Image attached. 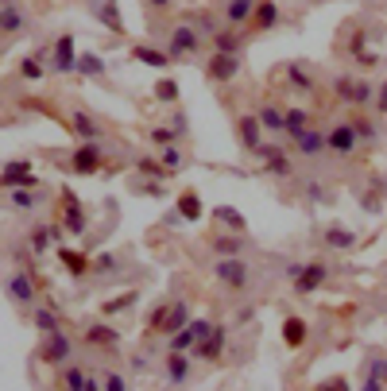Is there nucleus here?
<instances>
[{
    "mask_svg": "<svg viewBox=\"0 0 387 391\" xmlns=\"http://www.w3.org/2000/svg\"><path fill=\"white\" fill-rule=\"evenodd\" d=\"M275 24H279V8H275V4H271V0L256 4V12H252V27H256V31H271Z\"/></svg>",
    "mask_w": 387,
    "mask_h": 391,
    "instance_id": "4be33fe9",
    "label": "nucleus"
},
{
    "mask_svg": "<svg viewBox=\"0 0 387 391\" xmlns=\"http://www.w3.org/2000/svg\"><path fill=\"white\" fill-rule=\"evenodd\" d=\"M306 194H310V198H314V201H326V190H321V186H318V183H310V186H306Z\"/></svg>",
    "mask_w": 387,
    "mask_h": 391,
    "instance_id": "bf43d9fd",
    "label": "nucleus"
},
{
    "mask_svg": "<svg viewBox=\"0 0 387 391\" xmlns=\"http://www.w3.org/2000/svg\"><path fill=\"white\" fill-rule=\"evenodd\" d=\"M8 201H12V209H24V213H27V209L39 206V194H35V190H24V186H16V190L8 194Z\"/></svg>",
    "mask_w": 387,
    "mask_h": 391,
    "instance_id": "c9c22d12",
    "label": "nucleus"
},
{
    "mask_svg": "<svg viewBox=\"0 0 387 391\" xmlns=\"http://www.w3.org/2000/svg\"><path fill=\"white\" fill-rule=\"evenodd\" d=\"M326 264H321V260H314V264H302V271L295 275V291L298 294H314L318 291L321 283H326Z\"/></svg>",
    "mask_w": 387,
    "mask_h": 391,
    "instance_id": "6e6552de",
    "label": "nucleus"
},
{
    "mask_svg": "<svg viewBox=\"0 0 387 391\" xmlns=\"http://www.w3.org/2000/svg\"><path fill=\"white\" fill-rule=\"evenodd\" d=\"M101 163H105V155L97 143H82V148H74V155H70V171H74V175H97Z\"/></svg>",
    "mask_w": 387,
    "mask_h": 391,
    "instance_id": "20e7f679",
    "label": "nucleus"
},
{
    "mask_svg": "<svg viewBox=\"0 0 387 391\" xmlns=\"http://www.w3.org/2000/svg\"><path fill=\"white\" fill-rule=\"evenodd\" d=\"M252 12H256V0H228V4H225V20L233 27L248 24V20H252Z\"/></svg>",
    "mask_w": 387,
    "mask_h": 391,
    "instance_id": "aec40b11",
    "label": "nucleus"
},
{
    "mask_svg": "<svg viewBox=\"0 0 387 391\" xmlns=\"http://www.w3.org/2000/svg\"><path fill=\"white\" fill-rule=\"evenodd\" d=\"M190 329H194L198 341H205V337L213 333V322H210V318H190ZM198 341H194V345H198Z\"/></svg>",
    "mask_w": 387,
    "mask_h": 391,
    "instance_id": "8fccbe9b",
    "label": "nucleus"
},
{
    "mask_svg": "<svg viewBox=\"0 0 387 391\" xmlns=\"http://www.w3.org/2000/svg\"><path fill=\"white\" fill-rule=\"evenodd\" d=\"M225 337H228L225 325H213L210 337H205V341H198L190 353H194V357H202V360H221V353H225Z\"/></svg>",
    "mask_w": 387,
    "mask_h": 391,
    "instance_id": "f8f14e48",
    "label": "nucleus"
},
{
    "mask_svg": "<svg viewBox=\"0 0 387 391\" xmlns=\"http://www.w3.org/2000/svg\"><path fill=\"white\" fill-rule=\"evenodd\" d=\"M295 148L302 151V155H318V151H326V132H314V128H306V132L295 140Z\"/></svg>",
    "mask_w": 387,
    "mask_h": 391,
    "instance_id": "393cba45",
    "label": "nucleus"
},
{
    "mask_svg": "<svg viewBox=\"0 0 387 391\" xmlns=\"http://www.w3.org/2000/svg\"><path fill=\"white\" fill-rule=\"evenodd\" d=\"M213 217H217L221 225H228V229H233V233H244V229H248L244 213H240V209H233V206H221V209H217V213H213Z\"/></svg>",
    "mask_w": 387,
    "mask_h": 391,
    "instance_id": "c756f323",
    "label": "nucleus"
},
{
    "mask_svg": "<svg viewBox=\"0 0 387 391\" xmlns=\"http://www.w3.org/2000/svg\"><path fill=\"white\" fill-rule=\"evenodd\" d=\"M376 108H379V113H387V82L376 90Z\"/></svg>",
    "mask_w": 387,
    "mask_h": 391,
    "instance_id": "13d9d810",
    "label": "nucleus"
},
{
    "mask_svg": "<svg viewBox=\"0 0 387 391\" xmlns=\"http://www.w3.org/2000/svg\"><path fill=\"white\" fill-rule=\"evenodd\" d=\"M147 4H152L155 12H167V8H170V0H147Z\"/></svg>",
    "mask_w": 387,
    "mask_h": 391,
    "instance_id": "680f3d73",
    "label": "nucleus"
},
{
    "mask_svg": "<svg viewBox=\"0 0 387 391\" xmlns=\"http://www.w3.org/2000/svg\"><path fill=\"white\" fill-rule=\"evenodd\" d=\"M318 391H349V383H345V380H326Z\"/></svg>",
    "mask_w": 387,
    "mask_h": 391,
    "instance_id": "4d7b16f0",
    "label": "nucleus"
},
{
    "mask_svg": "<svg viewBox=\"0 0 387 391\" xmlns=\"http://www.w3.org/2000/svg\"><path fill=\"white\" fill-rule=\"evenodd\" d=\"M333 93L345 101V105H356V82H353V78H337V82H333Z\"/></svg>",
    "mask_w": 387,
    "mask_h": 391,
    "instance_id": "37998d69",
    "label": "nucleus"
},
{
    "mask_svg": "<svg viewBox=\"0 0 387 391\" xmlns=\"http://www.w3.org/2000/svg\"><path fill=\"white\" fill-rule=\"evenodd\" d=\"M132 302H136V294H120V299L105 302V314H120V310H128Z\"/></svg>",
    "mask_w": 387,
    "mask_h": 391,
    "instance_id": "603ef678",
    "label": "nucleus"
},
{
    "mask_svg": "<svg viewBox=\"0 0 387 391\" xmlns=\"http://www.w3.org/2000/svg\"><path fill=\"white\" fill-rule=\"evenodd\" d=\"M147 329L152 333H170V302H159V306L147 314Z\"/></svg>",
    "mask_w": 387,
    "mask_h": 391,
    "instance_id": "c85d7f7f",
    "label": "nucleus"
},
{
    "mask_svg": "<svg viewBox=\"0 0 387 391\" xmlns=\"http://www.w3.org/2000/svg\"><path fill=\"white\" fill-rule=\"evenodd\" d=\"M59 260H62V267H66L74 279H82V275L93 271V256H85V252H74V248H62V244H59Z\"/></svg>",
    "mask_w": 387,
    "mask_h": 391,
    "instance_id": "4468645a",
    "label": "nucleus"
},
{
    "mask_svg": "<svg viewBox=\"0 0 387 391\" xmlns=\"http://www.w3.org/2000/svg\"><path fill=\"white\" fill-rule=\"evenodd\" d=\"M326 244H329V248H353V244H356V233H353V229L333 225V229H326Z\"/></svg>",
    "mask_w": 387,
    "mask_h": 391,
    "instance_id": "473e14b6",
    "label": "nucleus"
},
{
    "mask_svg": "<svg viewBox=\"0 0 387 391\" xmlns=\"http://www.w3.org/2000/svg\"><path fill=\"white\" fill-rule=\"evenodd\" d=\"M256 117H260V125H263V128H271V132H283V113H279L275 105H263Z\"/></svg>",
    "mask_w": 387,
    "mask_h": 391,
    "instance_id": "58836bf2",
    "label": "nucleus"
},
{
    "mask_svg": "<svg viewBox=\"0 0 387 391\" xmlns=\"http://www.w3.org/2000/svg\"><path fill=\"white\" fill-rule=\"evenodd\" d=\"M283 341L291 345V349L306 345V322H302V318H286V322H283Z\"/></svg>",
    "mask_w": 387,
    "mask_h": 391,
    "instance_id": "cd10ccee",
    "label": "nucleus"
},
{
    "mask_svg": "<svg viewBox=\"0 0 387 391\" xmlns=\"http://www.w3.org/2000/svg\"><path fill=\"white\" fill-rule=\"evenodd\" d=\"M163 166H167L170 175H178V171H182V151L175 148V143H170V148H163V159H159Z\"/></svg>",
    "mask_w": 387,
    "mask_h": 391,
    "instance_id": "a18cd8bd",
    "label": "nucleus"
},
{
    "mask_svg": "<svg viewBox=\"0 0 387 391\" xmlns=\"http://www.w3.org/2000/svg\"><path fill=\"white\" fill-rule=\"evenodd\" d=\"M163 368H167V380L175 383V388H178V383H186V376H190V360H186V353H167V364H163Z\"/></svg>",
    "mask_w": 387,
    "mask_h": 391,
    "instance_id": "412c9836",
    "label": "nucleus"
},
{
    "mask_svg": "<svg viewBox=\"0 0 387 391\" xmlns=\"http://www.w3.org/2000/svg\"><path fill=\"white\" fill-rule=\"evenodd\" d=\"M70 125H74V132L82 136V143H97V140H101V128H97V120H93L89 113H82V108H74V113H70Z\"/></svg>",
    "mask_w": 387,
    "mask_h": 391,
    "instance_id": "f3484780",
    "label": "nucleus"
},
{
    "mask_svg": "<svg viewBox=\"0 0 387 391\" xmlns=\"http://www.w3.org/2000/svg\"><path fill=\"white\" fill-rule=\"evenodd\" d=\"M213 47H217V55H236V50H240V35L221 27V31L213 35Z\"/></svg>",
    "mask_w": 387,
    "mask_h": 391,
    "instance_id": "72a5a7b5",
    "label": "nucleus"
},
{
    "mask_svg": "<svg viewBox=\"0 0 387 391\" xmlns=\"http://www.w3.org/2000/svg\"><path fill=\"white\" fill-rule=\"evenodd\" d=\"M240 143H244L248 151H256L263 143V125L260 117H240Z\"/></svg>",
    "mask_w": 387,
    "mask_h": 391,
    "instance_id": "6ab92c4d",
    "label": "nucleus"
},
{
    "mask_svg": "<svg viewBox=\"0 0 387 391\" xmlns=\"http://www.w3.org/2000/svg\"><path fill=\"white\" fill-rule=\"evenodd\" d=\"M178 217H182V221H202V198L194 190L178 194Z\"/></svg>",
    "mask_w": 387,
    "mask_h": 391,
    "instance_id": "b1692460",
    "label": "nucleus"
},
{
    "mask_svg": "<svg viewBox=\"0 0 387 391\" xmlns=\"http://www.w3.org/2000/svg\"><path fill=\"white\" fill-rule=\"evenodd\" d=\"M326 148L337 151V155H349V151H356V128L353 125H337L326 132Z\"/></svg>",
    "mask_w": 387,
    "mask_h": 391,
    "instance_id": "9d476101",
    "label": "nucleus"
},
{
    "mask_svg": "<svg viewBox=\"0 0 387 391\" xmlns=\"http://www.w3.org/2000/svg\"><path fill=\"white\" fill-rule=\"evenodd\" d=\"M0 4H12V0H0Z\"/></svg>",
    "mask_w": 387,
    "mask_h": 391,
    "instance_id": "0e129e2a",
    "label": "nucleus"
},
{
    "mask_svg": "<svg viewBox=\"0 0 387 391\" xmlns=\"http://www.w3.org/2000/svg\"><path fill=\"white\" fill-rule=\"evenodd\" d=\"M8 294H12L16 302H24V306H27V302H35V283H31V275H24V271L12 275V279H8Z\"/></svg>",
    "mask_w": 387,
    "mask_h": 391,
    "instance_id": "a211bd4d",
    "label": "nucleus"
},
{
    "mask_svg": "<svg viewBox=\"0 0 387 391\" xmlns=\"http://www.w3.org/2000/svg\"><path fill=\"white\" fill-rule=\"evenodd\" d=\"M93 16H97V24L109 27L112 35H124V20H120L117 0H97V4H93Z\"/></svg>",
    "mask_w": 387,
    "mask_h": 391,
    "instance_id": "ddd939ff",
    "label": "nucleus"
},
{
    "mask_svg": "<svg viewBox=\"0 0 387 391\" xmlns=\"http://www.w3.org/2000/svg\"><path fill=\"white\" fill-rule=\"evenodd\" d=\"M286 82L295 85V90H302V93H310V90H314V78L306 74V70H298V66L286 70Z\"/></svg>",
    "mask_w": 387,
    "mask_h": 391,
    "instance_id": "c03bdc74",
    "label": "nucleus"
},
{
    "mask_svg": "<svg viewBox=\"0 0 387 391\" xmlns=\"http://www.w3.org/2000/svg\"><path fill=\"white\" fill-rule=\"evenodd\" d=\"M194 341H198V337H194V329L186 325V329L170 333V349H167V353H190V349H194Z\"/></svg>",
    "mask_w": 387,
    "mask_h": 391,
    "instance_id": "e433bc0d",
    "label": "nucleus"
},
{
    "mask_svg": "<svg viewBox=\"0 0 387 391\" xmlns=\"http://www.w3.org/2000/svg\"><path fill=\"white\" fill-rule=\"evenodd\" d=\"M268 175H275V178H286V175H291V159H286L283 151H279L275 159H268Z\"/></svg>",
    "mask_w": 387,
    "mask_h": 391,
    "instance_id": "de8ad7c7",
    "label": "nucleus"
},
{
    "mask_svg": "<svg viewBox=\"0 0 387 391\" xmlns=\"http://www.w3.org/2000/svg\"><path fill=\"white\" fill-rule=\"evenodd\" d=\"M101 388L105 391H128V383H124V376H120V372H105Z\"/></svg>",
    "mask_w": 387,
    "mask_h": 391,
    "instance_id": "3c124183",
    "label": "nucleus"
},
{
    "mask_svg": "<svg viewBox=\"0 0 387 391\" xmlns=\"http://www.w3.org/2000/svg\"><path fill=\"white\" fill-rule=\"evenodd\" d=\"M364 209H368V213H379V201L368 194V198H364Z\"/></svg>",
    "mask_w": 387,
    "mask_h": 391,
    "instance_id": "052dcab7",
    "label": "nucleus"
},
{
    "mask_svg": "<svg viewBox=\"0 0 387 391\" xmlns=\"http://www.w3.org/2000/svg\"><path fill=\"white\" fill-rule=\"evenodd\" d=\"M117 256H112V252H97V256H93V271H101V275H112L117 271Z\"/></svg>",
    "mask_w": 387,
    "mask_h": 391,
    "instance_id": "49530a36",
    "label": "nucleus"
},
{
    "mask_svg": "<svg viewBox=\"0 0 387 391\" xmlns=\"http://www.w3.org/2000/svg\"><path fill=\"white\" fill-rule=\"evenodd\" d=\"M372 97H376V93H372V85L368 82H356V105H368Z\"/></svg>",
    "mask_w": 387,
    "mask_h": 391,
    "instance_id": "5fc2aeb1",
    "label": "nucleus"
},
{
    "mask_svg": "<svg viewBox=\"0 0 387 391\" xmlns=\"http://www.w3.org/2000/svg\"><path fill=\"white\" fill-rule=\"evenodd\" d=\"M152 143H159V148H170V143L178 140V132L175 128H152V136H147Z\"/></svg>",
    "mask_w": 387,
    "mask_h": 391,
    "instance_id": "09e8293b",
    "label": "nucleus"
},
{
    "mask_svg": "<svg viewBox=\"0 0 387 391\" xmlns=\"http://www.w3.org/2000/svg\"><path fill=\"white\" fill-rule=\"evenodd\" d=\"M78 39L74 35H59V43H54V55H51V70L54 74H70V70H78V55H74Z\"/></svg>",
    "mask_w": 387,
    "mask_h": 391,
    "instance_id": "39448f33",
    "label": "nucleus"
},
{
    "mask_svg": "<svg viewBox=\"0 0 387 391\" xmlns=\"http://www.w3.org/2000/svg\"><path fill=\"white\" fill-rule=\"evenodd\" d=\"M205 74H210L213 82H233V78L240 74V59H236V55H217V50H213V59L205 62Z\"/></svg>",
    "mask_w": 387,
    "mask_h": 391,
    "instance_id": "1a4fd4ad",
    "label": "nucleus"
},
{
    "mask_svg": "<svg viewBox=\"0 0 387 391\" xmlns=\"http://www.w3.org/2000/svg\"><path fill=\"white\" fill-rule=\"evenodd\" d=\"M186 325H190V306H186L182 299H175V302H170V333L186 329ZM170 333H167V337H170Z\"/></svg>",
    "mask_w": 387,
    "mask_h": 391,
    "instance_id": "f704fd0d",
    "label": "nucleus"
},
{
    "mask_svg": "<svg viewBox=\"0 0 387 391\" xmlns=\"http://www.w3.org/2000/svg\"><path fill=\"white\" fill-rule=\"evenodd\" d=\"M372 376H379V380L387 383V357H376V360H372Z\"/></svg>",
    "mask_w": 387,
    "mask_h": 391,
    "instance_id": "6e6d98bb",
    "label": "nucleus"
},
{
    "mask_svg": "<svg viewBox=\"0 0 387 391\" xmlns=\"http://www.w3.org/2000/svg\"><path fill=\"white\" fill-rule=\"evenodd\" d=\"M62 233H66L62 225H35L31 229V256H47V248H54L62 241Z\"/></svg>",
    "mask_w": 387,
    "mask_h": 391,
    "instance_id": "9b49d317",
    "label": "nucleus"
},
{
    "mask_svg": "<svg viewBox=\"0 0 387 391\" xmlns=\"http://www.w3.org/2000/svg\"><path fill=\"white\" fill-rule=\"evenodd\" d=\"M47 74V66H43L35 55H27V59H20V78H27V82H39V78Z\"/></svg>",
    "mask_w": 387,
    "mask_h": 391,
    "instance_id": "4c0bfd02",
    "label": "nucleus"
},
{
    "mask_svg": "<svg viewBox=\"0 0 387 391\" xmlns=\"http://www.w3.org/2000/svg\"><path fill=\"white\" fill-rule=\"evenodd\" d=\"M0 186H8V190H16V186H24V190H35L31 163H27V159H16V163H8L4 171H0Z\"/></svg>",
    "mask_w": 387,
    "mask_h": 391,
    "instance_id": "423d86ee",
    "label": "nucleus"
},
{
    "mask_svg": "<svg viewBox=\"0 0 387 391\" xmlns=\"http://www.w3.org/2000/svg\"><path fill=\"white\" fill-rule=\"evenodd\" d=\"M85 391H105V388H101V380H85Z\"/></svg>",
    "mask_w": 387,
    "mask_h": 391,
    "instance_id": "e2e57ef3",
    "label": "nucleus"
},
{
    "mask_svg": "<svg viewBox=\"0 0 387 391\" xmlns=\"http://www.w3.org/2000/svg\"><path fill=\"white\" fill-rule=\"evenodd\" d=\"M136 166H140V175L152 178V183H159V178H170V171L159 163V159H152V155H140V163H136Z\"/></svg>",
    "mask_w": 387,
    "mask_h": 391,
    "instance_id": "2f4dec72",
    "label": "nucleus"
},
{
    "mask_svg": "<svg viewBox=\"0 0 387 391\" xmlns=\"http://www.w3.org/2000/svg\"><path fill=\"white\" fill-rule=\"evenodd\" d=\"M70 353H74V345H70V337H66V333H51V337H43V345H39V360H43V364H66V360H70Z\"/></svg>",
    "mask_w": 387,
    "mask_h": 391,
    "instance_id": "7ed1b4c3",
    "label": "nucleus"
},
{
    "mask_svg": "<svg viewBox=\"0 0 387 391\" xmlns=\"http://www.w3.org/2000/svg\"><path fill=\"white\" fill-rule=\"evenodd\" d=\"M85 380H89V376H85L82 368H66V372H62V391H85Z\"/></svg>",
    "mask_w": 387,
    "mask_h": 391,
    "instance_id": "a19ab883",
    "label": "nucleus"
},
{
    "mask_svg": "<svg viewBox=\"0 0 387 391\" xmlns=\"http://www.w3.org/2000/svg\"><path fill=\"white\" fill-rule=\"evenodd\" d=\"M31 322H35V329L43 333V337H51V333H59V314H54V310H35L31 314Z\"/></svg>",
    "mask_w": 387,
    "mask_h": 391,
    "instance_id": "7c9ffc66",
    "label": "nucleus"
},
{
    "mask_svg": "<svg viewBox=\"0 0 387 391\" xmlns=\"http://www.w3.org/2000/svg\"><path fill=\"white\" fill-rule=\"evenodd\" d=\"M117 341H120V333L112 329L109 322H93L89 329H85V345H97V349H112Z\"/></svg>",
    "mask_w": 387,
    "mask_h": 391,
    "instance_id": "dca6fc26",
    "label": "nucleus"
},
{
    "mask_svg": "<svg viewBox=\"0 0 387 391\" xmlns=\"http://www.w3.org/2000/svg\"><path fill=\"white\" fill-rule=\"evenodd\" d=\"M349 125L356 128V140H372V136H376V128H372V125H368V120H364V117L349 120Z\"/></svg>",
    "mask_w": 387,
    "mask_h": 391,
    "instance_id": "864d4df0",
    "label": "nucleus"
},
{
    "mask_svg": "<svg viewBox=\"0 0 387 391\" xmlns=\"http://www.w3.org/2000/svg\"><path fill=\"white\" fill-rule=\"evenodd\" d=\"M198 50H202V35L194 31L190 24L170 27V39H167V55H170V62L190 59V55H198Z\"/></svg>",
    "mask_w": 387,
    "mask_h": 391,
    "instance_id": "f257e3e1",
    "label": "nucleus"
},
{
    "mask_svg": "<svg viewBox=\"0 0 387 391\" xmlns=\"http://www.w3.org/2000/svg\"><path fill=\"white\" fill-rule=\"evenodd\" d=\"M283 132L291 136V140H298V136L306 132V108H286L283 113Z\"/></svg>",
    "mask_w": 387,
    "mask_h": 391,
    "instance_id": "a878e982",
    "label": "nucleus"
},
{
    "mask_svg": "<svg viewBox=\"0 0 387 391\" xmlns=\"http://www.w3.org/2000/svg\"><path fill=\"white\" fill-rule=\"evenodd\" d=\"M213 271H217V279L228 287V291H244L248 287V264L240 256H217Z\"/></svg>",
    "mask_w": 387,
    "mask_h": 391,
    "instance_id": "f03ea898",
    "label": "nucleus"
},
{
    "mask_svg": "<svg viewBox=\"0 0 387 391\" xmlns=\"http://www.w3.org/2000/svg\"><path fill=\"white\" fill-rule=\"evenodd\" d=\"M155 97L167 101V105H175L178 101V82L175 78H159V82H155Z\"/></svg>",
    "mask_w": 387,
    "mask_h": 391,
    "instance_id": "ea45409f",
    "label": "nucleus"
},
{
    "mask_svg": "<svg viewBox=\"0 0 387 391\" xmlns=\"http://www.w3.org/2000/svg\"><path fill=\"white\" fill-rule=\"evenodd\" d=\"M78 74L97 78V74H105V62L97 59V55H78Z\"/></svg>",
    "mask_w": 387,
    "mask_h": 391,
    "instance_id": "79ce46f5",
    "label": "nucleus"
},
{
    "mask_svg": "<svg viewBox=\"0 0 387 391\" xmlns=\"http://www.w3.org/2000/svg\"><path fill=\"white\" fill-rule=\"evenodd\" d=\"M62 209H66V217H62V229H66V233H74V236H82L85 229H89V221H85V209H82V201H78L70 190H62Z\"/></svg>",
    "mask_w": 387,
    "mask_h": 391,
    "instance_id": "0eeeda50",
    "label": "nucleus"
},
{
    "mask_svg": "<svg viewBox=\"0 0 387 391\" xmlns=\"http://www.w3.org/2000/svg\"><path fill=\"white\" fill-rule=\"evenodd\" d=\"M213 252H217V256H240V252H244V236H240V233L213 236Z\"/></svg>",
    "mask_w": 387,
    "mask_h": 391,
    "instance_id": "bb28decb",
    "label": "nucleus"
},
{
    "mask_svg": "<svg viewBox=\"0 0 387 391\" xmlns=\"http://www.w3.org/2000/svg\"><path fill=\"white\" fill-rule=\"evenodd\" d=\"M132 59H136V62H147V66H155V70H167V66H170V55L143 47V43H136V47H132Z\"/></svg>",
    "mask_w": 387,
    "mask_h": 391,
    "instance_id": "5701e85b",
    "label": "nucleus"
},
{
    "mask_svg": "<svg viewBox=\"0 0 387 391\" xmlns=\"http://www.w3.org/2000/svg\"><path fill=\"white\" fill-rule=\"evenodd\" d=\"M27 31V16L16 4H0V35H24Z\"/></svg>",
    "mask_w": 387,
    "mask_h": 391,
    "instance_id": "2eb2a0df",
    "label": "nucleus"
}]
</instances>
